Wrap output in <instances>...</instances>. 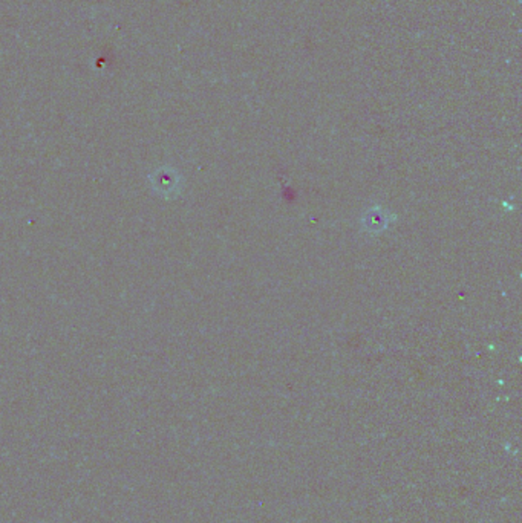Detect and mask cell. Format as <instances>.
Wrapping results in <instances>:
<instances>
[{"label":"cell","instance_id":"6da1fadb","mask_svg":"<svg viewBox=\"0 0 522 523\" xmlns=\"http://www.w3.org/2000/svg\"><path fill=\"white\" fill-rule=\"evenodd\" d=\"M383 218H385L383 213H379V210H372L366 218V227L371 228L372 231H377L379 228H385L386 222Z\"/></svg>","mask_w":522,"mask_h":523}]
</instances>
